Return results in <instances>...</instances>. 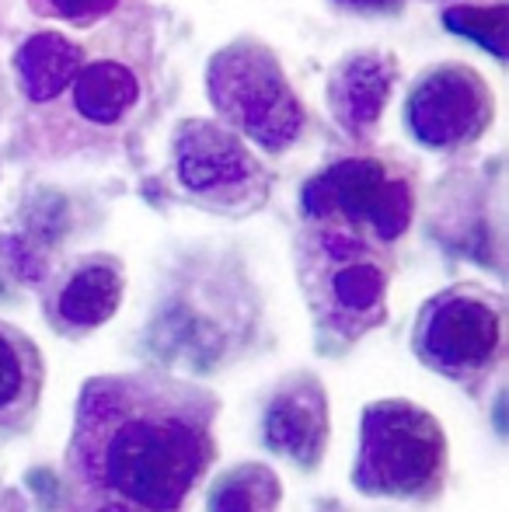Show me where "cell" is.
<instances>
[{
	"instance_id": "6da1fadb",
	"label": "cell",
	"mask_w": 509,
	"mask_h": 512,
	"mask_svg": "<svg viewBox=\"0 0 509 512\" xmlns=\"http://www.w3.org/2000/svg\"><path fill=\"white\" fill-rule=\"evenodd\" d=\"M213 398L150 377L84 387L70 439L77 512H182L213 464Z\"/></svg>"
},
{
	"instance_id": "7a4b0ae2",
	"label": "cell",
	"mask_w": 509,
	"mask_h": 512,
	"mask_svg": "<svg viewBox=\"0 0 509 512\" xmlns=\"http://www.w3.org/2000/svg\"><path fill=\"white\" fill-rule=\"evenodd\" d=\"M447 432L412 401H377L363 411L353 485L384 499H433L447 481Z\"/></svg>"
},
{
	"instance_id": "3957f363",
	"label": "cell",
	"mask_w": 509,
	"mask_h": 512,
	"mask_svg": "<svg viewBox=\"0 0 509 512\" xmlns=\"http://www.w3.org/2000/svg\"><path fill=\"white\" fill-rule=\"evenodd\" d=\"M210 95L265 150H283L300 133V102L293 98L283 70L265 49L234 46L213 60Z\"/></svg>"
},
{
	"instance_id": "277c9868",
	"label": "cell",
	"mask_w": 509,
	"mask_h": 512,
	"mask_svg": "<svg viewBox=\"0 0 509 512\" xmlns=\"http://www.w3.org/2000/svg\"><path fill=\"white\" fill-rule=\"evenodd\" d=\"M503 349V310L485 293L457 290L422 310L415 352L447 377H478Z\"/></svg>"
},
{
	"instance_id": "5b68a950",
	"label": "cell",
	"mask_w": 509,
	"mask_h": 512,
	"mask_svg": "<svg viewBox=\"0 0 509 512\" xmlns=\"http://www.w3.org/2000/svg\"><path fill=\"white\" fill-rule=\"evenodd\" d=\"M304 209L318 220L363 223L381 241H394L408 227L412 192L405 178H391L381 161H339L304 189Z\"/></svg>"
},
{
	"instance_id": "8992f818",
	"label": "cell",
	"mask_w": 509,
	"mask_h": 512,
	"mask_svg": "<svg viewBox=\"0 0 509 512\" xmlns=\"http://www.w3.org/2000/svg\"><path fill=\"white\" fill-rule=\"evenodd\" d=\"M489 112V88L468 67L436 70L408 98L412 133L429 147H457L475 140L489 122Z\"/></svg>"
},
{
	"instance_id": "52a82bcc",
	"label": "cell",
	"mask_w": 509,
	"mask_h": 512,
	"mask_svg": "<svg viewBox=\"0 0 509 512\" xmlns=\"http://www.w3.org/2000/svg\"><path fill=\"white\" fill-rule=\"evenodd\" d=\"M265 443L300 467H318L328 443V405L318 380H290L265 408Z\"/></svg>"
},
{
	"instance_id": "ba28073f",
	"label": "cell",
	"mask_w": 509,
	"mask_h": 512,
	"mask_svg": "<svg viewBox=\"0 0 509 512\" xmlns=\"http://www.w3.org/2000/svg\"><path fill=\"white\" fill-rule=\"evenodd\" d=\"M178 178L192 192H227L255 178V161L238 136L210 122H192L178 136Z\"/></svg>"
},
{
	"instance_id": "9c48e42d",
	"label": "cell",
	"mask_w": 509,
	"mask_h": 512,
	"mask_svg": "<svg viewBox=\"0 0 509 512\" xmlns=\"http://www.w3.org/2000/svg\"><path fill=\"white\" fill-rule=\"evenodd\" d=\"M318 248L325 251V258L332 262V276H328L332 304L346 317H356V321H363V324L381 314L384 269L363 255V244L353 241L349 234L328 230V234L318 237Z\"/></svg>"
},
{
	"instance_id": "30bf717a",
	"label": "cell",
	"mask_w": 509,
	"mask_h": 512,
	"mask_svg": "<svg viewBox=\"0 0 509 512\" xmlns=\"http://www.w3.org/2000/svg\"><path fill=\"white\" fill-rule=\"evenodd\" d=\"M123 300V276L105 262H88L63 283L56 297V314L70 328H98L119 310Z\"/></svg>"
},
{
	"instance_id": "8fae6325",
	"label": "cell",
	"mask_w": 509,
	"mask_h": 512,
	"mask_svg": "<svg viewBox=\"0 0 509 512\" xmlns=\"http://www.w3.org/2000/svg\"><path fill=\"white\" fill-rule=\"evenodd\" d=\"M81 70V49L56 32H39L21 46L18 77L32 102H53Z\"/></svg>"
},
{
	"instance_id": "7c38bea8",
	"label": "cell",
	"mask_w": 509,
	"mask_h": 512,
	"mask_svg": "<svg viewBox=\"0 0 509 512\" xmlns=\"http://www.w3.org/2000/svg\"><path fill=\"white\" fill-rule=\"evenodd\" d=\"M39 352L11 328H0V425H18L39 401Z\"/></svg>"
},
{
	"instance_id": "4fadbf2b",
	"label": "cell",
	"mask_w": 509,
	"mask_h": 512,
	"mask_svg": "<svg viewBox=\"0 0 509 512\" xmlns=\"http://www.w3.org/2000/svg\"><path fill=\"white\" fill-rule=\"evenodd\" d=\"M391 91V63L381 56H356L339 70V81L332 88L335 112L349 126L363 129L381 115Z\"/></svg>"
},
{
	"instance_id": "5bb4252c",
	"label": "cell",
	"mask_w": 509,
	"mask_h": 512,
	"mask_svg": "<svg viewBox=\"0 0 509 512\" xmlns=\"http://www.w3.org/2000/svg\"><path fill=\"white\" fill-rule=\"evenodd\" d=\"M140 98V84L129 74L126 67L112 60L91 63L88 70H77L74 77V102L81 108L84 119L102 122V126H112L119 122L129 108Z\"/></svg>"
},
{
	"instance_id": "9a60e30c",
	"label": "cell",
	"mask_w": 509,
	"mask_h": 512,
	"mask_svg": "<svg viewBox=\"0 0 509 512\" xmlns=\"http://www.w3.org/2000/svg\"><path fill=\"white\" fill-rule=\"evenodd\" d=\"M283 502V485L265 464H238L220 474L210 488L206 512H276Z\"/></svg>"
},
{
	"instance_id": "2e32d148",
	"label": "cell",
	"mask_w": 509,
	"mask_h": 512,
	"mask_svg": "<svg viewBox=\"0 0 509 512\" xmlns=\"http://www.w3.org/2000/svg\"><path fill=\"white\" fill-rule=\"evenodd\" d=\"M450 32L457 35H468L471 42L485 46L492 56L503 60L506 56V28H509V7L506 4H496V7H450L443 14Z\"/></svg>"
},
{
	"instance_id": "e0dca14e",
	"label": "cell",
	"mask_w": 509,
	"mask_h": 512,
	"mask_svg": "<svg viewBox=\"0 0 509 512\" xmlns=\"http://www.w3.org/2000/svg\"><path fill=\"white\" fill-rule=\"evenodd\" d=\"M119 0H32V7H39L42 14L67 21H95L102 14H109Z\"/></svg>"
},
{
	"instance_id": "ac0fdd59",
	"label": "cell",
	"mask_w": 509,
	"mask_h": 512,
	"mask_svg": "<svg viewBox=\"0 0 509 512\" xmlns=\"http://www.w3.org/2000/svg\"><path fill=\"white\" fill-rule=\"evenodd\" d=\"M349 7H360V11H384V7H394L398 0H342Z\"/></svg>"
}]
</instances>
